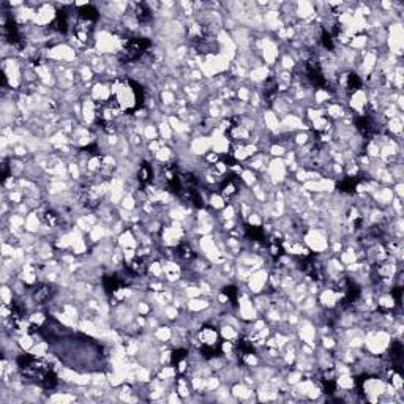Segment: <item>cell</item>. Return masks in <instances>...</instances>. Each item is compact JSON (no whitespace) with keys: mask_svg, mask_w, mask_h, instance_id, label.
I'll return each instance as SVG.
<instances>
[{"mask_svg":"<svg viewBox=\"0 0 404 404\" xmlns=\"http://www.w3.org/2000/svg\"><path fill=\"white\" fill-rule=\"evenodd\" d=\"M303 245L312 254H322L329 251V234L321 228H308L303 234Z\"/></svg>","mask_w":404,"mask_h":404,"instance_id":"6da1fadb","label":"cell"},{"mask_svg":"<svg viewBox=\"0 0 404 404\" xmlns=\"http://www.w3.org/2000/svg\"><path fill=\"white\" fill-rule=\"evenodd\" d=\"M295 332H297V338H298V341L300 343H305L311 347H316V338L319 336L318 335V327H316V324L309 321L308 318H303L300 319V322H298V325L295 327Z\"/></svg>","mask_w":404,"mask_h":404,"instance_id":"7a4b0ae2","label":"cell"},{"mask_svg":"<svg viewBox=\"0 0 404 404\" xmlns=\"http://www.w3.org/2000/svg\"><path fill=\"white\" fill-rule=\"evenodd\" d=\"M267 281H268V270L262 267V268H259V270L251 273L248 281L245 283V288L251 295H257V294H262L265 291Z\"/></svg>","mask_w":404,"mask_h":404,"instance_id":"3957f363","label":"cell"},{"mask_svg":"<svg viewBox=\"0 0 404 404\" xmlns=\"http://www.w3.org/2000/svg\"><path fill=\"white\" fill-rule=\"evenodd\" d=\"M265 172L270 177V180L273 182V185H277V187H281L284 184V180L289 175L288 166H286L283 158H272Z\"/></svg>","mask_w":404,"mask_h":404,"instance_id":"277c9868","label":"cell"},{"mask_svg":"<svg viewBox=\"0 0 404 404\" xmlns=\"http://www.w3.org/2000/svg\"><path fill=\"white\" fill-rule=\"evenodd\" d=\"M208 152H212V138L210 136H196L190 141V153L198 156V158H202Z\"/></svg>","mask_w":404,"mask_h":404,"instance_id":"5b68a950","label":"cell"},{"mask_svg":"<svg viewBox=\"0 0 404 404\" xmlns=\"http://www.w3.org/2000/svg\"><path fill=\"white\" fill-rule=\"evenodd\" d=\"M163 273L167 284H175L182 280V264L174 259H163Z\"/></svg>","mask_w":404,"mask_h":404,"instance_id":"8992f818","label":"cell"},{"mask_svg":"<svg viewBox=\"0 0 404 404\" xmlns=\"http://www.w3.org/2000/svg\"><path fill=\"white\" fill-rule=\"evenodd\" d=\"M198 340L202 346H218L219 332L213 327L212 324H204L202 327L196 332Z\"/></svg>","mask_w":404,"mask_h":404,"instance_id":"52a82bcc","label":"cell"},{"mask_svg":"<svg viewBox=\"0 0 404 404\" xmlns=\"http://www.w3.org/2000/svg\"><path fill=\"white\" fill-rule=\"evenodd\" d=\"M212 306V302L208 297H196V298H190L187 303V312L190 315H201V312H205L208 308Z\"/></svg>","mask_w":404,"mask_h":404,"instance_id":"ba28073f","label":"cell"},{"mask_svg":"<svg viewBox=\"0 0 404 404\" xmlns=\"http://www.w3.org/2000/svg\"><path fill=\"white\" fill-rule=\"evenodd\" d=\"M272 74V68H268L267 65H260V67H256L253 70H250L248 73V82L262 85Z\"/></svg>","mask_w":404,"mask_h":404,"instance_id":"9c48e42d","label":"cell"},{"mask_svg":"<svg viewBox=\"0 0 404 404\" xmlns=\"http://www.w3.org/2000/svg\"><path fill=\"white\" fill-rule=\"evenodd\" d=\"M219 250L218 245H216V240L213 237V234H208V236H201L198 239V251L202 254V256H208L212 254L213 251Z\"/></svg>","mask_w":404,"mask_h":404,"instance_id":"30bf717a","label":"cell"},{"mask_svg":"<svg viewBox=\"0 0 404 404\" xmlns=\"http://www.w3.org/2000/svg\"><path fill=\"white\" fill-rule=\"evenodd\" d=\"M240 333L242 332L237 327L231 325V324L223 322V324L219 325V336L223 338V340H226V341H232V343L237 344V341L240 340V336H242Z\"/></svg>","mask_w":404,"mask_h":404,"instance_id":"8fae6325","label":"cell"},{"mask_svg":"<svg viewBox=\"0 0 404 404\" xmlns=\"http://www.w3.org/2000/svg\"><path fill=\"white\" fill-rule=\"evenodd\" d=\"M117 245H119L122 250H125V248H138V239H136L131 228L125 229L120 236L117 237Z\"/></svg>","mask_w":404,"mask_h":404,"instance_id":"7c38bea8","label":"cell"},{"mask_svg":"<svg viewBox=\"0 0 404 404\" xmlns=\"http://www.w3.org/2000/svg\"><path fill=\"white\" fill-rule=\"evenodd\" d=\"M43 226V221H41V216L38 215L36 210L30 212L27 216H25V231L30 232V234H38L40 232Z\"/></svg>","mask_w":404,"mask_h":404,"instance_id":"4fadbf2b","label":"cell"},{"mask_svg":"<svg viewBox=\"0 0 404 404\" xmlns=\"http://www.w3.org/2000/svg\"><path fill=\"white\" fill-rule=\"evenodd\" d=\"M152 333L155 336V340L158 341L160 344H166V343L171 341V338H172V327L161 324L160 327H156Z\"/></svg>","mask_w":404,"mask_h":404,"instance_id":"5bb4252c","label":"cell"},{"mask_svg":"<svg viewBox=\"0 0 404 404\" xmlns=\"http://www.w3.org/2000/svg\"><path fill=\"white\" fill-rule=\"evenodd\" d=\"M16 340H18V344L19 347L24 350V352H30V349L35 346L36 340H35V336L32 333H24V335H19L16 336Z\"/></svg>","mask_w":404,"mask_h":404,"instance_id":"9a60e30c","label":"cell"},{"mask_svg":"<svg viewBox=\"0 0 404 404\" xmlns=\"http://www.w3.org/2000/svg\"><path fill=\"white\" fill-rule=\"evenodd\" d=\"M142 136H144L146 142H150V141H155L160 138V133H158V126L152 122H146L144 123V129H142Z\"/></svg>","mask_w":404,"mask_h":404,"instance_id":"2e32d148","label":"cell"},{"mask_svg":"<svg viewBox=\"0 0 404 404\" xmlns=\"http://www.w3.org/2000/svg\"><path fill=\"white\" fill-rule=\"evenodd\" d=\"M76 399H77V396L71 392H54L46 401H49V402H71Z\"/></svg>","mask_w":404,"mask_h":404,"instance_id":"e0dca14e","label":"cell"},{"mask_svg":"<svg viewBox=\"0 0 404 404\" xmlns=\"http://www.w3.org/2000/svg\"><path fill=\"white\" fill-rule=\"evenodd\" d=\"M208 205H210L213 210H223V208L228 205L226 199L221 196V193H210V196H208Z\"/></svg>","mask_w":404,"mask_h":404,"instance_id":"ac0fdd59","label":"cell"},{"mask_svg":"<svg viewBox=\"0 0 404 404\" xmlns=\"http://www.w3.org/2000/svg\"><path fill=\"white\" fill-rule=\"evenodd\" d=\"M158 133H160V139H163V141H166L167 144L169 142L172 141V138H174V131H172V128H171V125H169V122H167V119L166 120H163V122H160L158 125Z\"/></svg>","mask_w":404,"mask_h":404,"instance_id":"d6986e66","label":"cell"},{"mask_svg":"<svg viewBox=\"0 0 404 404\" xmlns=\"http://www.w3.org/2000/svg\"><path fill=\"white\" fill-rule=\"evenodd\" d=\"M240 180H242V184L246 188H251L254 184H257V174L254 171H251V169L245 167L242 171V174H240Z\"/></svg>","mask_w":404,"mask_h":404,"instance_id":"ffe728a7","label":"cell"},{"mask_svg":"<svg viewBox=\"0 0 404 404\" xmlns=\"http://www.w3.org/2000/svg\"><path fill=\"white\" fill-rule=\"evenodd\" d=\"M0 295H2V305H13L15 303V291H13L11 284H2V291H0Z\"/></svg>","mask_w":404,"mask_h":404,"instance_id":"44dd1931","label":"cell"},{"mask_svg":"<svg viewBox=\"0 0 404 404\" xmlns=\"http://www.w3.org/2000/svg\"><path fill=\"white\" fill-rule=\"evenodd\" d=\"M120 207L125 208V210H129V212H134L136 208H138V201L134 198V194L131 193H126L123 199L120 201Z\"/></svg>","mask_w":404,"mask_h":404,"instance_id":"7402d4cb","label":"cell"}]
</instances>
